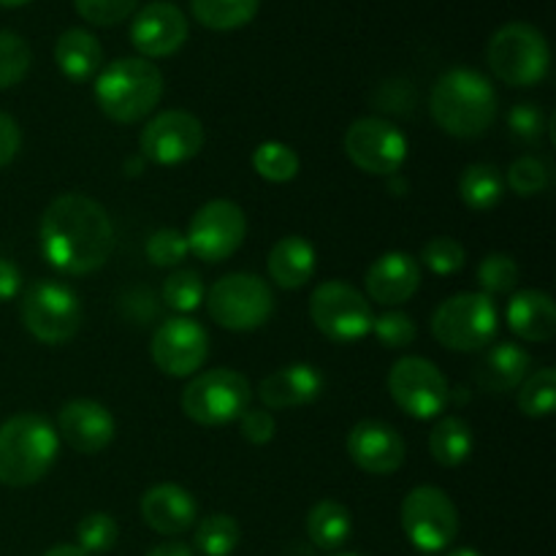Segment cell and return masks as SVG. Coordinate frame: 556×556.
<instances>
[{"label":"cell","instance_id":"cell-1","mask_svg":"<svg viewBox=\"0 0 556 556\" xmlns=\"http://www.w3.org/2000/svg\"><path fill=\"white\" fill-rule=\"evenodd\" d=\"M38 242L49 266L71 277L101 269L114 250V223L96 199L63 193L49 201L38 223Z\"/></svg>","mask_w":556,"mask_h":556},{"label":"cell","instance_id":"cell-2","mask_svg":"<svg viewBox=\"0 0 556 556\" xmlns=\"http://www.w3.org/2000/svg\"><path fill=\"white\" fill-rule=\"evenodd\" d=\"M429 109L440 128L456 139H478L497 117L492 81L472 68H451L434 81Z\"/></svg>","mask_w":556,"mask_h":556},{"label":"cell","instance_id":"cell-3","mask_svg":"<svg viewBox=\"0 0 556 556\" xmlns=\"http://www.w3.org/2000/svg\"><path fill=\"white\" fill-rule=\"evenodd\" d=\"M98 109L112 123L134 125L155 112L163 98V74L144 58H119L101 68L92 87Z\"/></svg>","mask_w":556,"mask_h":556},{"label":"cell","instance_id":"cell-4","mask_svg":"<svg viewBox=\"0 0 556 556\" xmlns=\"http://www.w3.org/2000/svg\"><path fill=\"white\" fill-rule=\"evenodd\" d=\"M58 429L36 413H20L0 424V483L25 489L41 481L58 462Z\"/></svg>","mask_w":556,"mask_h":556},{"label":"cell","instance_id":"cell-5","mask_svg":"<svg viewBox=\"0 0 556 556\" xmlns=\"http://www.w3.org/2000/svg\"><path fill=\"white\" fill-rule=\"evenodd\" d=\"M492 74L510 87L541 85L552 65L548 41L530 22H508L492 36L486 49Z\"/></svg>","mask_w":556,"mask_h":556},{"label":"cell","instance_id":"cell-6","mask_svg":"<svg viewBox=\"0 0 556 556\" xmlns=\"http://www.w3.org/2000/svg\"><path fill=\"white\" fill-rule=\"evenodd\" d=\"M253 400L250 380L237 369H206L182 391V413L199 427H226L239 421Z\"/></svg>","mask_w":556,"mask_h":556},{"label":"cell","instance_id":"cell-7","mask_svg":"<svg viewBox=\"0 0 556 556\" xmlns=\"http://www.w3.org/2000/svg\"><path fill=\"white\" fill-rule=\"evenodd\" d=\"M500 331L497 307L486 293H456L445 299L432 315V334L443 348L456 353H476L492 345Z\"/></svg>","mask_w":556,"mask_h":556},{"label":"cell","instance_id":"cell-8","mask_svg":"<svg viewBox=\"0 0 556 556\" xmlns=\"http://www.w3.org/2000/svg\"><path fill=\"white\" fill-rule=\"evenodd\" d=\"M210 318L228 331H255L269 324L275 313V293L258 275H226L204 296Z\"/></svg>","mask_w":556,"mask_h":556},{"label":"cell","instance_id":"cell-9","mask_svg":"<svg viewBox=\"0 0 556 556\" xmlns=\"http://www.w3.org/2000/svg\"><path fill=\"white\" fill-rule=\"evenodd\" d=\"M309 318L326 340L351 345L372 331V307L356 286L342 280H326L309 296Z\"/></svg>","mask_w":556,"mask_h":556},{"label":"cell","instance_id":"cell-10","mask_svg":"<svg viewBox=\"0 0 556 556\" xmlns=\"http://www.w3.org/2000/svg\"><path fill=\"white\" fill-rule=\"evenodd\" d=\"M22 324L43 345H65L81 329V302L74 288L54 280L30 286L22 296Z\"/></svg>","mask_w":556,"mask_h":556},{"label":"cell","instance_id":"cell-11","mask_svg":"<svg viewBox=\"0 0 556 556\" xmlns=\"http://www.w3.org/2000/svg\"><path fill=\"white\" fill-rule=\"evenodd\" d=\"M402 530L424 554L445 552L459 535V510L440 486H416L402 500Z\"/></svg>","mask_w":556,"mask_h":556},{"label":"cell","instance_id":"cell-12","mask_svg":"<svg viewBox=\"0 0 556 556\" xmlns=\"http://www.w3.org/2000/svg\"><path fill=\"white\" fill-rule=\"evenodd\" d=\"M389 394L402 413L418 421L438 418L451 402L448 378L424 356H405L391 367Z\"/></svg>","mask_w":556,"mask_h":556},{"label":"cell","instance_id":"cell-13","mask_svg":"<svg viewBox=\"0 0 556 556\" xmlns=\"http://www.w3.org/2000/svg\"><path fill=\"white\" fill-rule=\"evenodd\" d=\"M248 237V217L242 206L228 199H215L201 206L193 217L185 239L188 250L204 264H223L242 248Z\"/></svg>","mask_w":556,"mask_h":556},{"label":"cell","instance_id":"cell-14","mask_svg":"<svg viewBox=\"0 0 556 556\" xmlns=\"http://www.w3.org/2000/svg\"><path fill=\"white\" fill-rule=\"evenodd\" d=\"M345 152L372 177H394L407 161V136L383 117H362L345 130Z\"/></svg>","mask_w":556,"mask_h":556},{"label":"cell","instance_id":"cell-15","mask_svg":"<svg viewBox=\"0 0 556 556\" xmlns=\"http://www.w3.org/2000/svg\"><path fill=\"white\" fill-rule=\"evenodd\" d=\"M204 125L185 109H166L141 128V155L155 166H179L193 161L204 147Z\"/></svg>","mask_w":556,"mask_h":556},{"label":"cell","instance_id":"cell-16","mask_svg":"<svg viewBox=\"0 0 556 556\" xmlns=\"http://www.w3.org/2000/svg\"><path fill=\"white\" fill-rule=\"evenodd\" d=\"M150 356L163 375L188 378V375L199 372L210 358V334L199 320L177 315L155 329Z\"/></svg>","mask_w":556,"mask_h":556},{"label":"cell","instance_id":"cell-17","mask_svg":"<svg viewBox=\"0 0 556 556\" xmlns=\"http://www.w3.org/2000/svg\"><path fill=\"white\" fill-rule=\"evenodd\" d=\"M188 16L166 0L147 3L130 25V41L144 60L168 58L188 41Z\"/></svg>","mask_w":556,"mask_h":556},{"label":"cell","instance_id":"cell-18","mask_svg":"<svg viewBox=\"0 0 556 556\" xmlns=\"http://www.w3.org/2000/svg\"><path fill=\"white\" fill-rule=\"evenodd\" d=\"M348 456L369 476H394L405 465L407 445L391 424L369 418L348 432Z\"/></svg>","mask_w":556,"mask_h":556},{"label":"cell","instance_id":"cell-19","mask_svg":"<svg viewBox=\"0 0 556 556\" xmlns=\"http://www.w3.org/2000/svg\"><path fill=\"white\" fill-rule=\"evenodd\" d=\"M114 416L96 400H71L58 413V438H63L76 454H101L114 440Z\"/></svg>","mask_w":556,"mask_h":556},{"label":"cell","instance_id":"cell-20","mask_svg":"<svg viewBox=\"0 0 556 556\" xmlns=\"http://www.w3.org/2000/svg\"><path fill=\"white\" fill-rule=\"evenodd\" d=\"M364 288L380 307H400V304L410 302L421 288V264L410 253L391 250L369 266Z\"/></svg>","mask_w":556,"mask_h":556},{"label":"cell","instance_id":"cell-21","mask_svg":"<svg viewBox=\"0 0 556 556\" xmlns=\"http://www.w3.org/2000/svg\"><path fill=\"white\" fill-rule=\"evenodd\" d=\"M141 519L157 535H182L199 519V505L188 489L177 483H157L141 497Z\"/></svg>","mask_w":556,"mask_h":556},{"label":"cell","instance_id":"cell-22","mask_svg":"<svg viewBox=\"0 0 556 556\" xmlns=\"http://www.w3.org/2000/svg\"><path fill=\"white\" fill-rule=\"evenodd\" d=\"M320 391H324V375L307 362L288 364V367L266 375L258 386V396L266 410H291V407L313 405Z\"/></svg>","mask_w":556,"mask_h":556},{"label":"cell","instance_id":"cell-23","mask_svg":"<svg viewBox=\"0 0 556 556\" xmlns=\"http://www.w3.org/2000/svg\"><path fill=\"white\" fill-rule=\"evenodd\" d=\"M508 329L525 342H552L556 334V304L548 293L519 291L510 296L505 309Z\"/></svg>","mask_w":556,"mask_h":556},{"label":"cell","instance_id":"cell-24","mask_svg":"<svg viewBox=\"0 0 556 556\" xmlns=\"http://www.w3.org/2000/svg\"><path fill=\"white\" fill-rule=\"evenodd\" d=\"M315 264H318V255L315 248L304 237H282L280 242H275V248L269 250V261H266V271H269V280L275 282L282 291H296L304 288L315 275Z\"/></svg>","mask_w":556,"mask_h":556},{"label":"cell","instance_id":"cell-25","mask_svg":"<svg viewBox=\"0 0 556 556\" xmlns=\"http://www.w3.org/2000/svg\"><path fill=\"white\" fill-rule=\"evenodd\" d=\"M530 353L525 348L514 345V342H500L478 364L476 380L481 389L505 394V391H514L525 383V378L530 375Z\"/></svg>","mask_w":556,"mask_h":556},{"label":"cell","instance_id":"cell-26","mask_svg":"<svg viewBox=\"0 0 556 556\" xmlns=\"http://www.w3.org/2000/svg\"><path fill=\"white\" fill-rule=\"evenodd\" d=\"M54 63L71 81L96 79L103 65V47L90 30L68 27L54 43Z\"/></svg>","mask_w":556,"mask_h":556},{"label":"cell","instance_id":"cell-27","mask_svg":"<svg viewBox=\"0 0 556 556\" xmlns=\"http://www.w3.org/2000/svg\"><path fill=\"white\" fill-rule=\"evenodd\" d=\"M353 532L351 510L337 500H320L307 514V535L324 552H337L345 546Z\"/></svg>","mask_w":556,"mask_h":556},{"label":"cell","instance_id":"cell-28","mask_svg":"<svg viewBox=\"0 0 556 556\" xmlns=\"http://www.w3.org/2000/svg\"><path fill=\"white\" fill-rule=\"evenodd\" d=\"M429 454L440 467H459L472 454V429L465 418L445 416L429 432Z\"/></svg>","mask_w":556,"mask_h":556},{"label":"cell","instance_id":"cell-29","mask_svg":"<svg viewBox=\"0 0 556 556\" xmlns=\"http://www.w3.org/2000/svg\"><path fill=\"white\" fill-rule=\"evenodd\" d=\"M505 179L494 163H472L459 177V195L467 210L489 212L503 201Z\"/></svg>","mask_w":556,"mask_h":556},{"label":"cell","instance_id":"cell-30","mask_svg":"<svg viewBox=\"0 0 556 556\" xmlns=\"http://www.w3.org/2000/svg\"><path fill=\"white\" fill-rule=\"evenodd\" d=\"M261 0H190L193 16L204 27L217 33L237 30L258 14Z\"/></svg>","mask_w":556,"mask_h":556},{"label":"cell","instance_id":"cell-31","mask_svg":"<svg viewBox=\"0 0 556 556\" xmlns=\"http://www.w3.org/2000/svg\"><path fill=\"white\" fill-rule=\"evenodd\" d=\"M193 541L204 556H231L242 541V530L233 516L212 514L199 521Z\"/></svg>","mask_w":556,"mask_h":556},{"label":"cell","instance_id":"cell-32","mask_svg":"<svg viewBox=\"0 0 556 556\" xmlns=\"http://www.w3.org/2000/svg\"><path fill=\"white\" fill-rule=\"evenodd\" d=\"M253 168L261 179H266V182L282 185L296 179L302 161H299L296 152L288 144H282V141H264V144H258V150L253 152Z\"/></svg>","mask_w":556,"mask_h":556},{"label":"cell","instance_id":"cell-33","mask_svg":"<svg viewBox=\"0 0 556 556\" xmlns=\"http://www.w3.org/2000/svg\"><path fill=\"white\" fill-rule=\"evenodd\" d=\"M556 407V369L543 367L535 375H527L519 386V410L527 418H546Z\"/></svg>","mask_w":556,"mask_h":556},{"label":"cell","instance_id":"cell-34","mask_svg":"<svg viewBox=\"0 0 556 556\" xmlns=\"http://www.w3.org/2000/svg\"><path fill=\"white\" fill-rule=\"evenodd\" d=\"M204 296L206 286L195 269H177L163 282V302L179 315H188L193 309H199L204 304Z\"/></svg>","mask_w":556,"mask_h":556},{"label":"cell","instance_id":"cell-35","mask_svg":"<svg viewBox=\"0 0 556 556\" xmlns=\"http://www.w3.org/2000/svg\"><path fill=\"white\" fill-rule=\"evenodd\" d=\"M119 541V527L114 516L109 514H87L85 519L76 525V546L87 556L92 554H109Z\"/></svg>","mask_w":556,"mask_h":556},{"label":"cell","instance_id":"cell-36","mask_svg":"<svg viewBox=\"0 0 556 556\" xmlns=\"http://www.w3.org/2000/svg\"><path fill=\"white\" fill-rule=\"evenodd\" d=\"M30 47L22 36L0 30V90L20 85L30 71Z\"/></svg>","mask_w":556,"mask_h":556},{"label":"cell","instance_id":"cell-37","mask_svg":"<svg viewBox=\"0 0 556 556\" xmlns=\"http://www.w3.org/2000/svg\"><path fill=\"white\" fill-rule=\"evenodd\" d=\"M478 286L483 288L489 299L505 296L519 286V266L510 255L505 253H489L478 266Z\"/></svg>","mask_w":556,"mask_h":556},{"label":"cell","instance_id":"cell-38","mask_svg":"<svg viewBox=\"0 0 556 556\" xmlns=\"http://www.w3.org/2000/svg\"><path fill=\"white\" fill-rule=\"evenodd\" d=\"M552 182V172L546 163L535 155H525L519 161L510 163L508 168V185L516 195L530 199V195H541Z\"/></svg>","mask_w":556,"mask_h":556},{"label":"cell","instance_id":"cell-39","mask_svg":"<svg viewBox=\"0 0 556 556\" xmlns=\"http://www.w3.org/2000/svg\"><path fill=\"white\" fill-rule=\"evenodd\" d=\"M147 258L152 266H161V269H174V266L182 264L188 258V239L177 228H157L150 239H147L144 248Z\"/></svg>","mask_w":556,"mask_h":556},{"label":"cell","instance_id":"cell-40","mask_svg":"<svg viewBox=\"0 0 556 556\" xmlns=\"http://www.w3.org/2000/svg\"><path fill=\"white\" fill-rule=\"evenodd\" d=\"M421 264L434 275H456L467 264V253L454 237H434L421 248Z\"/></svg>","mask_w":556,"mask_h":556},{"label":"cell","instance_id":"cell-41","mask_svg":"<svg viewBox=\"0 0 556 556\" xmlns=\"http://www.w3.org/2000/svg\"><path fill=\"white\" fill-rule=\"evenodd\" d=\"M372 334L378 337L380 345L391 348V351H400V348H410L416 342L418 326L407 313L389 309V313L378 315L372 320Z\"/></svg>","mask_w":556,"mask_h":556},{"label":"cell","instance_id":"cell-42","mask_svg":"<svg viewBox=\"0 0 556 556\" xmlns=\"http://www.w3.org/2000/svg\"><path fill=\"white\" fill-rule=\"evenodd\" d=\"M136 5H139V0H74L76 14L98 27L119 25L134 14Z\"/></svg>","mask_w":556,"mask_h":556},{"label":"cell","instance_id":"cell-43","mask_svg":"<svg viewBox=\"0 0 556 556\" xmlns=\"http://www.w3.org/2000/svg\"><path fill=\"white\" fill-rule=\"evenodd\" d=\"M508 128L525 144H538L546 134V117H543L541 109L535 103H519L508 112Z\"/></svg>","mask_w":556,"mask_h":556},{"label":"cell","instance_id":"cell-44","mask_svg":"<svg viewBox=\"0 0 556 556\" xmlns=\"http://www.w3.org/2000/svg\"><path fill=\"white\" fill-rule=\"evenodd\" d=\"M239 429H242V438L253 445H266L275 440L277 421L271 416V410H255V407H248V410L239 416Z\"/></svg>","mask_w":556,"mask_h":556},{"label":"cell","instance_id":"cell-45","mask_svg":"<svg viewBox=\"0 0 556 556\" xmlns=\"http://www.w3.org/2000/svg\"><path fill=\"white\" fill-rule=\"evenodd\" d=\"M22 147V130L11 114L0 112V168L9 166Z\"/></svg>","mask_w":556,"mask_h":556},{"label":"cell","instance_id":"cell-46","mask_svg":"<svg viewBox=\"0 0 556 556\" xmlns=\"http://www.w3.org/2000/svg\"><path fill=\"white\" fill-rule=\"evenodd\" d=\"M20 291H22V271L16 269V264L0 258V304L11 302Z\"/></svg>","mask_w":556,"mask_h":556},{"label":"cell","instance_id":"cell-47","mask_svg":"<svg viewBox=\"0 0 556 556\" xmlns=\"http://www.w3.org/2000/svg\"><path fill=\"white\" fill-rule=\"evenodd\" d=\"M147 556H195V554H193V548H188L185 543L168 541V543H161V546L152 548Z\"/></svg>","mask_w":556,"mask_h":556},{"label":"cell","instance_id":"cell-48","mask_svg":"<svg viewBox=\"0 0 556 556\" xmlns=\"http://www.w3.org/2000/svg\"><path fill=\"white\" fill-rule=\"evenodd\" d=\"M43 556H87L79 546H71V543H63V546H52Z\"/></svg>","mask_w":556,"mask_h":556},{"label":"cell","instance_id":"cell-49","mask_svg":"<svg viewBox=\"0 0 556 556\" xmlns=\"http://www.w3.org/2000/svg\"><path fill=\"white\" fill-rule=\"evenodd\" d=\"M445 556H481L476 552V548H454V552H448Z\"/></svg>","mask_w":556,"mask_h":556},{"label":"cell","instance_id":"cell-50","mask_svg":"<svg viewBox=\"0 0 556 556\" xmlns=\"http://www.w3.org/2000/svg\"><path fill=\"white\" fill-rule=\"evenodd\" d=\"M25 3H30V0H0V5H3V9H20V5H25Z\"/></svg>","mask_w":556,"mask_h":556},{"label":"cell","instance_id":"cell-51","mask_svg":"<svg viewBox=\"0 0 556 556\" xmlns=\"http://www.w3.org/2000/svg\"><path fill=\"white\" fill-rule=\"evenodd\" d=\"M337 556H356V554H337Z\"/></svg>","mask_w":556,"mask_h":556}]
</instances>
